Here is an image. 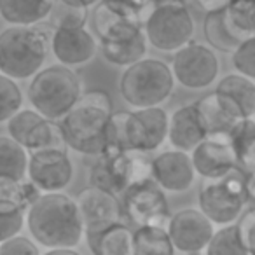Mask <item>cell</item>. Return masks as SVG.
I'll list each match as a JSON object with an SVG mask.
<instances>
[{
  "label": "cell",
  "mask_w": 255,
  "mask_h": 255,
  "mask_svg": "<svg viewBox=\"0 0 255 255\" xmlns=\"http://www.w3.org/2000/svg\"><path fill=\"white\" fill-rule=\"evenodd\" d=\"M171 72L175 81L191 91H201L217 82L220 61L208 44L189 42L171 58Z\"/></svg>",
  "instance_id": "cell-9"
},
{
  "label": "cell",
  "mask_w": 255,
  "mask_h": 255,
  "mask_svg": "<svg viewBox=\"0 0 255 255\" xmlns=\"http://www.w3.org/2000/svg\"><path fill=\"white\" fill-rule=\"evenodd\" d=\"M191 2H194L196 7L201 9L203 12L210 14V12L226 11L233 0H191Z\"/></svg>",
  "instance_id": "cell-41"
},
{
  "label": "cell",
  "mask_w": 255,
  "mask_h": 255,
  "mask_svg": "<svg viewBox=\"0 0 255 255\" xmlns=\"http://www.w3.org/2000/svg\"><path fill=\"white\" fill-rule=\"evenodd\" d=\"M150 168L152 157L147 152L128 150L102 154L89 168V185L123 196L129 185L150 178Z\"/></svg>",
  "instance_id": "cell-7"
},
{
  "label": "cell",
  "mask_w": 255,
  "mask_h": 255,
  "mask_svg": "<svg viewBox=\"0 0 255 255\" xmlns=\"http://www.w3.org/2000/svg\"><path fill=\"white\" fill-rule=\"evenodd\" d=\"M254 119H255V116H254Z\"/></svg>",
  "instance_id": "cell-46"
},
{
  "label": "cell",
  "mask_w": 255,
  "mask_h": 255,
  "mask_svg": "<svg viewBox=\"0 0 255 255\" xmlns=\"http://www.w3.org/2000/svg\"><path fill=\"white\" fill-rule=\"evenodd\" d=\"M26 224V212L11 203L0 201V245L19 236Z\"/></svg>",
  "instance_id": "cell-35"
},
{
  "label": "cell",
  "mask_w": 255,
  "mask_h": 255,
  "mask_svg": "<svg viewBox=\"0 0 255 255\" xmlns=\"http://www.w3.org/2000/svg\"><path fill=\"white\" fill-rule=\"evenodd\" d=\"M44 255H81L75 248H56V250H47Z\"/></svg>",
  "instance_id": "cell-44"
},
{
  "label": "cell",
  "mask_w": 255,
  "mask_h": 255,
  "mask_svg": "<svg viewBox=\"0 0 255 255\" xmlns=\"http://www.w3.org/2000/svg\"><path fill=\"white\" fill-rule=\"evenodd\" d=\"M26 227L33 241L49 250L79 247L86 233L77 201L65 192L40 196L26 212Z\"/></svg>",
  "instance_id": "cell-1"
},
{
  "label": "cell",
  "mask_w": 255,
  "mask_h": 255,
  "mask_svg": "<svg viewBox=\"0 0 255 255\" xmlns=\"http://www.w3.org/2000/svg\"><path fill=\"white\" fill-rule=\"evenodd\" d=\"M248 201L247 175L240 168L226 177L205 178L198 192L199 210L212 220L213 226L220 227L236 224Z\"/></svg>",
  "instance_id": "cell-6"
},
{
  "label": "cell",
  "mask_w": 255,
  "mask_h": 255,
  "mask_svg": "<svg viewBox=\"0 0 255 255\" xmlns=\"http://www.w3.org/2000/svg\"><path fill=\"white\" fill-rule=\"evenodd\" d=\"M191 0H152L154 5H187Z\"/></svg>",
  "instance_id": "cell-45"
},
{
  "label": "cell",
  "mask_w": 255,
  "mask_h": 255,
  "mask_svg": "<svg viewBox=\"0 0 255 255\" xmlns=\"http://www.w3.org/2000/svg\"><path fill=\"white\" fill-rule=\"evenodd\" d=\"M54 4L56 0H0V18L11 26L42 25Z\"/></svg>",
  "instance_id": "cell-23"
},
{
  "label": "cell",
  "mask_w": 255,
  "mask_h": 255,
  "mask_svg": "<svg viewBox=\"0 0 255 255\" xmlns=\"http://www.w3.org/2000/svg\"><path fill=\"white\" fill-rule=\"evenodd\" d=\"M194 164L191 154L182 150H163L152 157L150 178L163 189L164 192L182 194L192 189L196 182Z\"/></svg>",
  "instance_id": "cell-14"
},
{
  "label": "cell",
  "mask_w": 255,
  "mask_h": 255,
  "mask_svg": "<svg viewBox=\"0 0 255 255\" xmlns=\"http://www.w3.org/2000/svg\"><path fill=\"white\" fill-rule=\"evenodd\" d=\"M30 152L9 135H0V182L26 178Z\"/></svg>",
  "instance_id": "cell-27"
},
{
  "label": "cell",
  "mask_w": 255,
  "mask_h": 255,
  "mask_svg": "<svg viewBox=\"0 0 255 255\" xmlns=\"http://www.w3.org/2000/svg\"><path fill=\"white\" fill-rule=\"evenodd\" d=\"M93 32L98 44H116L143 32V23L124 18L100 2L93 11Z\"/></svg>",
  "instance_id": "cell-21"
},
{
  "label": "cell",
  "mask_w": 255,
  "mask_h": 255,
  "mask_svg": "<svg viewBox=\"0 0 255 255\" xmlns=\"http://www.w3.org/2000/svg\"><path fill=\"white\" fill-rule=\"evenodd\" d=\"M194 32V18L187 5H154L143 21L147 42L159 53H177L192 42Z\"/></svg>",
  "instance_id": "cell-8"
},
{
  "label": "cell",
  "mask_w": 255,
  "mask_h": 255,
  "mask_svg": "<svg viewBox=\"0 0 255 255\" xmlns=\"http://www.w3.org/2000/svg\"><path fill=\"white\" fill-rule=\"evenodd\" d=\"M135 255H175L166 227L140 226L133 231Z\"/></svg>",
  "instance_id": "cell-29"
},
{
  "label": "cell",
  "mask_w": 255,
  "mask_h": 255,
  "mask_svg": "<svg viewBox=\"0 0 255 255\" xmlns=\"http://www.w3.org/2000/svg\"><path fill=\"white\" fill-rule=\"evenodd\" d=\"M145 135L147 154L156 152L168 142V129H170V114L163 107H150V109L135 110Z\"/></svg>",
  "instance_id": "cell-28"
},
{
  "label": "cell",
  "mask_w": 255,
  "mask_h": 255,
  "mask_svg": "<svg viewBox=\"0 0 255 255\" xmlns=\"http://www.w3.org/2000/svg\"><path fill=\"white\" fill-rule=\"evenodd\" d=\"M194 105L208 136H231L236 124L240 123L227 114L215 91L199 98L198 102H194Z\"/></svg>",
  "instance_id": "cell-25"
},
{
  "label": "cell",
  "mask_w": 255,
  "mask_h": 255,
  "mask_svg": "<svg viewBox=\"0 0 255 255\" xmlns=\"http://www.w3.org/2000/svg\"><path fill=\"white\" fill-rule=\"evenodd\" d=\"M84 241L93 255H135L133 231L124 222L86 231Z\"/></svg>",
  "instance_id": "cell-22"
},
{
  "label": "cell",
  "mask_w": 255,
  "mask_h": 255,
  "mask_svg": "<svg viewBox=\"0 0 255 255\" xmlns=\"http://www.w3.org/2000/svg\"><path fill=\"white\" fill-rule=\"evenodd\" d=\"M171 67L157 58H143L142 61L124 68L119 81L123 100L135 110L163 107L175 91Z\"/></svg>",
  "instance_id": "cell-5"
},
{
  "label": "cell",
  "mask_w": 255,
  "mask_h": 255,
  "mask_svg": "<svg viewBox=\"0 0 255 255\" xmlns=\"http://www.w3.org/2000/svg\"><path fill=\"white\" fill-rule=\"evenodd\" d=\"M23 91L18 81L0 74V124L7 123L23 109Z\"/></svg>",
  "instance_id": "cell-33"
},
{
  "label": "cell",
  "mask_w": 255,
  "mask_h": 255,
  "mask_svg": "<svg viewBox=\"0 0 255 255\" xmlns=\"http://www.w3.org/2000/svg\"><path fill=\"white\" fill-rule=\"evenodd\" d=\"M205 138H208V135L194 103L178 107L170 116L168 143L171 145V149L191 154Z\"/></svg>",
  "instance_id": "cell-20"
},
{
  "label": "cell",
  "mask_w": 255,
  "mask_h": 255,
  "mask_svg": "<svg viewBox=\"0 0 255 255\" xmlns=\"http://www.w3.org/2000/svg\"><path fill=\"white\" fill-rule=\"evenodd\" d=\"M238 234L250 255H255V206L247 208L236 222Z\"/></svg>",
  "instance_id": "cell-39"
},
{
  "label": "cell",
  "mask_w": 255,
  "mask_h": 255,
  "mask_svg": "<svg viewBox=\"0 0 255 255\" xmlns=\"http://www.w3.org/2000/svg\"><path fill=\"white\" fill-rule=\"evenodd\" d=\"M166 231L175 252L184 255H198L205 252L215 234V226L199 208H184L171 213Z\"/></svg>",
  "instance_id": "cell-13"
},
{
  "label": "cell",
  "mask_w": 255,
  "mask_h": 255,
  "mask_svg": "<svg viewBox=\"0 0 255 255\" xmlns=\"http://www.w3.org/2000/svg\"><path fill=\"white\" fill-rule=\"evenodd\" d=\"M231 61L236 74L255 81V35L247 37L231 54Z\"/></svg>",
  "instance_id": "cell-37"
},
{
  "label": "cell",
  "mask_w": 255,
  "mask_h": 255,
  "mask_svg": "<svg viewBox=\"0 0 255 255\" xmlns=\"http://www.w3.org/2000/svg\"><path fill=\"white\" fill-rule=\"evenodd\" d=\"M98 49V39L86 26L53 28L51 32V53L58 60V63L68 68L89 63L96 56Z\"/></svg>",
  "instance_id": "cell-15"
},
{
  "label": "cell",
  "mask_w": 255,
  "mask_h": 255,
  "mask_svg": "<svg viewBox=\"0 0 255 255\" xmlns=\"http://www.w3.org/2000/svg\"><path fill=\"white\" fill-rule=\"evenodd\" d=\"M205 255H250V254L247 252L245 245L241 243L236 224H231V226H224L215 231L208 247L205 248Z\"/></svg>",
  "instance_id": "cell-32"
},
{
  "label": "cell",
  "mask_w": 255,
  "mask_h": 255,
  "mask_svg": "<svg viewBox=\"0 0 255 255\" xmlns=\"http://www.w3.org/2000/svg\"><path fill=\"white\" fill-rule=\"evenodd\" d=\"M74 163L67 149H44L30 152L26 178L42 194L63 192L74 180Z\"/></svg>",
  "instance_id": "cell-12"
},
{
  "label": "cell",
  "mask_w": 255,
  "mask_h": 255,
  "mask_svg": "<svg viewBox=\"0 0 255 255\" xmlns=\"http://www.w3.org/2000/svg\"><path fill=\"white\" fill-rule=\"evenodd\" d=\"M192 164L199 177L220 178L238 168L236 152L229 136H208L191 152Z\"/></svg>",
  "instance_id": "cell-17"
},
{
  "label": "cell",
  "mask_w": 255,
  "mask_h": 255,
  "mask_svg": "<svg viewBox=\"0 0 255 255\" xmlns=\"http://www.w3.org/2000/svg\"><path fill=\"white\" fill-rule=\"evenodd\" d=\"M147 42L145 33H138L133 39L123 40V42L116 44H100V51H102V56L109 61L114 67H123L128 68L131 65L142 61L143 58H147Z\"/></svg>",
  "instance_id": "cell-26"
},
{
  "label": "cell",
  "mask_w": 255,
  "mask_h": 255,
  "mask_svg": "<svg viewBox=\"0 0 255 255\" xmlns=\"http://www.w3.org/2000/svg\"><path fill=\"white\" fill-rule=\"evenodd\" d=\"M82 96V84L72 68L49 65L30 79L26 98L33 110L51 121H61Z\"/></svg>",
  "instance_id": "cell-4"
},
{
  "label": "cell",
  "mask_w": 255,
  "mask_h": 255,
  "mask_svg": "<svg viewBox=\"0 0 255 255\" xmlns=\"http://www.w3.org/2000/svg\"><path fill=\"white\" fill-rule=\"evenodd\" d=\"M58 2H63V4H67V5H72V7L95 9L102 0H58Z\"/></svg>",
  "instance_id": "cell-42"
},
{
  "label": "cell",
  "mask_w": 255,
  "mask_h": 255,
  "mask_svg": "<svg viewBox=\"0 0 255 255\" xmlns=\"http://www.w3.org/2000/svg\"><path fill=\"white\" fill-rule=\"evenodd\" d=\"M121 205H123L124 217L136 227H166L171 217L166 192L152 178H145V180L129 185L121 198Z\"/></svg>",
  "instance_id": "cell-10"
},
{
  "label": "cell",
  "mask_w": 255,
  "mask_h": 255,
  "mask_svg": "<svg viewBox=\"0 0 255 255\" xmlns=\"http://www.w3.org/2000/svg\"><path fill=\"white\" fill-rule=\"evenodd\" d=\"M88 19L89 9L72 7L56 0L51 12V28H79V26H86Z\"/></svg>",
  "instance_id": "cell-36"
},
{
  "label": "cell",
  "mask_w": 255,
  "mask_h": 255,
  "mask_svg": "<svg viewBox=\"0 0 255 255\" xmlns=\"http://www.w3.org/2000/svg\"><path fill=\"white\" fill-rule=\"evenodd\" d=\"M86 231H95L110 224L123 222V205L112 192L88 185L75 198Z\"/></svg>",
  "instance_id": "cell-16"
},
{
  "label": "cell",
  "mask_w": 255,
  "mask_h": 255,
  "mask_svg": "<svg viewBox=\"0 0 255 255\" xmlns=\"http://www.w3.org/2000/svg\"><path fill=\"white\" fill-rule=\"evenodd\" d=\"M51 32L46 25L7 26L0 32V74L26 81L44 68L51 53Z\"/></svg>",
  "instance_id": "cell-3"
},
{
  "label": "cell",
  "mask_w": 255,
  "mask_h": 255,
  "mask_svg": "<svg viewBox=\"0 0 255 255\" xmlns=\"http://www.w3.org/2000/svg\"><path fill=\"white\" fill-rule=\"evenodd\" d=\"M203 35L205 40L213 51L233 54L236 47L243 42L247 37H243L234 25L231 23L227 11L210 12L203 19Z\"/></svg>",
  "instance_id": "cell-24"
},
{
  "label": "cell",
  "mask_w": 255,
  "mask_h": 255,
  "mask_svg": "<svg viewBox=\"0 0 255 255\" xmlns=\"http://www.w3.org/2000/svg\"><path fill=\"white\" fill-rule=\"evenodd\" d=\"M102 2L117 14L135 19L138 23L145 21L147 14L154 7L152 0H102Z\"/></svg>",
  "instance_id": "cell-38"
},
{
  "label": "cell",
  "mask_w": 255,
  "mask_h": 255,
  "mask_svg": "<svg viewBox=\"0 0 255 255\" xmlns=\"http://www.w3.org/2000/svg\"><path fill=\"white\" fill-rule=\"evenodd\" d=\"M7 135L28 152L44 149H67L58 121L46 119L33 109H21L5 123Z\"/></svg>",
  "instance_id": "cell-11"
},
{
  "label": "cell",
  "mask_w": 255,
  "mask_h": 255,
  "mask_svg": "<svg viewBox=\"0 0 255 255\" xmlns=\"http://www.w3.org/2000/svg\"><path fill=\"white\" fill-rule=\"evenodd\" d=\"M112 114V100L107 91L93 89L82 93L67 116L58 121L68 149L84 156H102L105 150V129Z\"/></svg>",
  "instance_id": "cell-2"
},
{
  "label": "cell",
  "mask_w": 255,
  "mask_h": 255,
  "mask_svg": "<svg viewBox=\"0 0 255 255\" xmlns=\"http://www.w3.org/2000/svg\"><path fill=\"white\" fill-rule=\"evenodd\" d=\"M0 255H40V250L32 238L19 234L0 245Z\"/></svg>",
  "instance_id": "cell-40"
},
{
  "label": "cell",
  "mask_w": 255,
  "mask_h": 255,
  "mask_svg": "<svg viewBox=\"0 0 255 255\" xmlns=\"http://www.w3.org/2000/svg\"><path fill=\"white\" fill-rule=\"evenodd\" d=\"M42 196V192L28 180H2L0 182V201L11 203L28 212L30 206Z\"/></svg>",
  "instance_id": "cell-31"
},
{
  "label": "cell",
  "mask_w": 255,
  "mask_h": 255,
  "mask_svg": "<svg viewBox=\"0 0 255 255\" xmlns=\"http://www.w3.org/2000/svg\"><path fill=\"white\" fill-rule=\"evenodd\" d=\"M128 150L147 152L143 128L135 110L114 112L105 129V150H103V154L128 152Z\"/></svg>",
  "instance_id": "cell-18"
},
{
  "label": "cell",
  "mask_w": 255,
  "mask_h": 255,
  "mask_svg": "<svg viewBox=\"0 0 255 255\" xmlns=\"http://www.w3.org/2000/svg\"><path fill=\"white\" fill-rule=\"evenodd\" d=\"M215 95L236 121L250 119L255 116V81L240 74H227L217 82Z\"/></svg>",
  "instance_id": "cell-19"
},
{
  "label": "cell",
  "mask_w": 255,
  "mask_h": 255,
  "mask_svg": "<svg viewBox=\"0 0 255 255\" xmlns=\"http://www.w3.org/2000/svg\"><path fill=\"white\" fill-rule=\"evenodd\" d=\"M236 152L238 168L245 173H255V119H243L236 124L229 136Z\"/></svg>",
  "instance_id": "cell-30"
},
{
  "label": "cell",
  "mask_w": 255,
  "mask_h": 255,
  "mask_svg": "<svg viewBox=\"0 0 255 255\" xmlns=\"http://www.w3.org/2000/svg\"><path fill=\"white\" fill-rule=\"evenodd\" d=\"M226 11L241 35H255V0H233Z\"/></svg>",
  "instance_id": "cell-34"
},
{
  "label": "cell",
  "mask_w": 255,
  "mask_h": 255,
  "mask_svg": "<svg viewBox=\"0 0 255 255\" xmlns=\"http://www.w3.org/2000/svg\"><path fill=\"white\" fill-rule=\"evenodd\" d=\"M247 175V192L248 199L255 201V173H245Z\"/></svg>",
  "instance_id": "cell-43"
}]
</instances>
